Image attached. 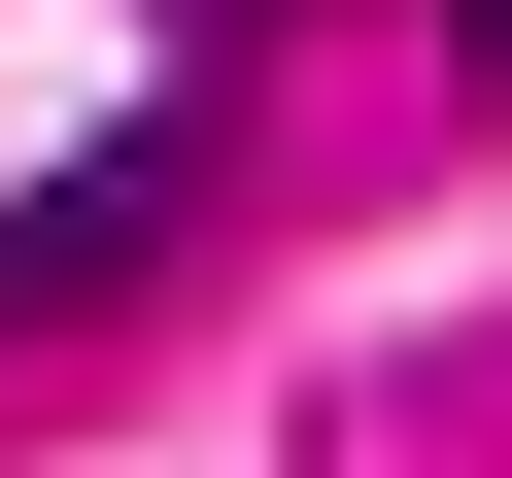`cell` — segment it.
<instances>
[{"label":"cell","instance_id":"cell-1","mask_svg":"<svg viewBox=\"0 0 512 478\" xmlns=\"http://www.w3.org/2000/svg\"><path fill=\"white\" fill-rule=\"evenodd\" d=\"M171 171H205V103H171V137H103V171H35V205H0V308H35V274H103V239H137Z\"/></svg>","mask_w":512,"mask_h":478},{"label":"cell","instance_id":"cell-2","mask_svg":"<svg viewBox=\"0 0 512 478\" xmlns=\"http://www.w3.org/2000/svg\"><path fill=\"white\" fill-rule=\"evenodd\" d=\"M444 35H512V0H444Z\"/></svg>","mask_w":512,"mask_h":478}]
</instances>
